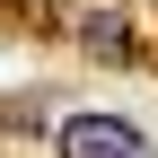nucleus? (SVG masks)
Masks as SVG:
<instances>
[{
  "label": "nucleus",
  "instance_id": "nucleus-1",
  "mask_svg": "<svg viewBox=\"0 0 158 158\" xmlns=\"http://www.w3.org/2000/svg\"><path fill=\"white\" fill-rule=\"evenodd\" d=\"M62 158H149V149H141V132L123 114H70L62 123Z\"/></svg>",
  "mask_w": 158,
  "mask_h": 158
},
{
  "label": "nucleus",
  "instance_id": "nucleus-2",
  "mask_svg": "<svg viewBox=\"0 0 158 158\" xmlns=\"http://www.w3.org/2000/svg\"><path fill=\"white\" fill-rule=\"evenodd\" d=\"M79 44H88V53H114V62H123V53H132V35H123V9H97Z\"/></svg>",
  "mask_w": 158,
  "mask_h": 158
}]
</instances>
